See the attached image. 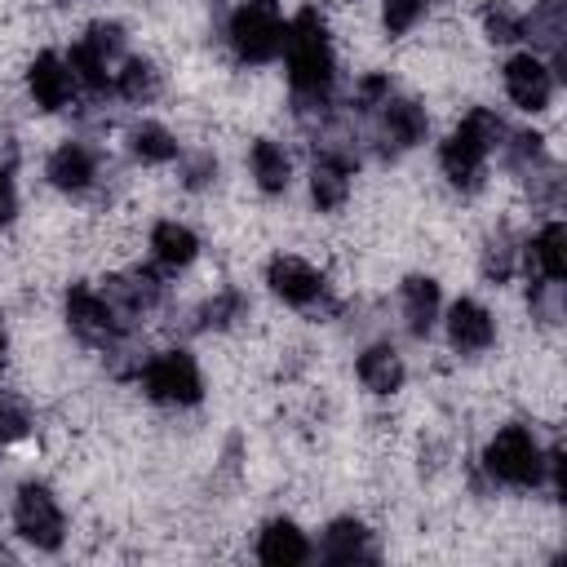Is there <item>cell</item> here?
I'll return each instance as SVG.
<instances>
[{
  "instance_id": "6da1fadb",
  "label": "cell",
  "mask_w": 567,
  "mask_h": 567,
  "mask_svg": "<svg viewBox=\"0 0 567 567\" xmlns=\"http://www.w3.org/2000/svg\"><path fill=\"white\" fill-rule=\"evenodd\" d=\"M284 53H288V84L292 93L310 106V102H328V89H332V44H328V31H323V18L315 9H301L292 22H288V40H284Z\"/></svg>"
},
{
  "instance_id": "7a4b0ae2",
  "label": "cell",
  "mask_w": 567,
  "mask_h": 567,
  "mask_svg": "<svg viewBox=\"0 0 567 567\" xmlns=\"http://www.w3.org/2000/svg\"><path fill=\"white\" fill-rule=\"evenodd\" d=\"M496 142H501V120H496L487 106H474V111L452 128V137H447L443 151H439L443 173H447L456 186H474V182L483 177V164H487V155L496 151Z\"/></svg>"
},
{
  "instance_id": "3957f363",
  "label": "cell",
  "mask_w": 567,
  "mask_h": 567,
  "mask_svg": "<svg viewBox=\"0 0 567 567\" xmlns=\"http://www.w3.org/2000/svg\"><path fill=\"white\" fill-rule=\"evenodd\" d=\"M230 44L244 62H275L284 53V40H288V18L275 0H244L235 13H230Z\"/></svg>"
},
{
  "instance_id": "277c9868",
  "label": "cell",
  "mask_w": 567,
  "mask_h": 567,
  "mask_svg": "<svg viewBox=\"0 0 567 567\" xmlns=\"http://www.w3.org/2000/svg\"><path fill=\"white\" fill-rule=\"evenodd\" d=\"M483 465L496 483H509V487H536L540 474H545V452L536 447L532 430L523 425H505L492 434V443L483 447Z\"/></svg>"
},
{
  "instance_id": "5b68a950",
  "label": "cell",
  "mask_w": 567,
  "mask_h": 567,
  "mask_svg": "<svg viewBox=\"0 0 567 567\" xmlns=\"http://www.w3.org/2000/svg\"><path fill=\"white\" fill-rule=\"evenodd\" d=\"M142 390L155 399V403H195L204 394V381H199V368L186 350H164L155 359L142 363Z\"/></svg>"
},
{
  "instance_id": "8992f818",
  "label": "cell",
  "mask_w": 567,
  "mask_h": 567,
  "mask_svg": "<svg viewBox=\"0 0 567 567\" xmlns=\"http://www.w3.org/2000/svg\"><path fill=\"white\" fill-rule=\"evenodd\" d=\"M66 323H71L75 337H84L93 346H111L120 337V328H124V315L115 310V301L106 292L75 284L66 292Z\"/></svg>"
},
{
  "instance_id": "52a82bcc",
  "label": "cell",
  "mask_w": 567,
  "mask_h": 567,
  "mask_svg": "<svg viewBox=\"0 0 567 567\" xmlns=\"http://www.w3.org/2000/svg\"><path fill=\"white\" fill-rule=\"evenodd\" d=\"M13 523H18L22 540H31L35 549H58V545H62V509H58L53 492L40 487V483H27V487L18 492Z\"/></svg>"
},
{
  "instance_id": "ba28073f",
  "label": "cell",
  "mask_w": 567,
  "mask_h": 567,
  "mask_svg": "<svg viewBox=\"0 0 567 567\" xmlns=\"http://www.w3.org/2000/svg\"><path fill=\"white\" fill-rule=\"evenodd\" d=\"M505 93L523 111H545L554 97V71L536 53H514L505 62Z\"/></svg>"
},
{
  "instance_id": "9c48e42d",
  "label": "cell",
  "mask_w": 567,
  "mask_h": 567,
  "mask_svg": "<svg viewBox=\"0 0 567 567\" xmlns=\"http://www.w3.org/2000/svg\"><path fill=\"white\" fill-rule=\"evenodd\" d=\"M27 89L35 97L40 111H62L71 97H75V75H71V62L58 58V53H40L27 71Z\"/></svg>"
},
{
  "instance_id": "30bf717a",
  "label": "cell",
  "mask_w": 567,
  "mask_h": 567,
  "mask_svg": "<svg viewBox=\"0 0 567 567\" xmlns=\"http://www.w3.org/2000/svg\"><path fill=\"white\" fill-rule=\"evenodd\" d=\"M266 279H270V288H275V297L292 301V306H310V301L323 292L319 270H315L306 257H297V252L275 257V261H270V270H266Z\"/></svg>"
},
{
  "instance_id": "8fae6325",
  "label": "cell",
  "mask_w": 567,
  "mask_h": 567,
  "mask_svg": "<svg viewBox=\"0 0 567 567\" xmlns=\"http://www.w3.org/2000/svg\"><path fill=\"white\" fill-rule=\"evenodd\" d=\"M492 337H496V323H492V315L478 306V301H456L452 310H447V341H452V350H461V354H478V350H487L492 346Z\"/></svg>"
},
{
  "instance_id": "7c38bea8",
  "label": "cell",
  "mask_w": 567,
  "mask_h": 567,
  "mask_svg": "<svg viewBox=\"0 0 567 567\" xmlns=\"http://www.w3.org/2000/svg\"><path fill=\"white\" fill-rule=\"evenodd\" d=\"M563 35H567V9H563V0H540L523 18V40H532V49L536 53H549L554 62H563Z\"/></svg>"
},
{
  "instance_id": "4fadbf2b",
  "label": "cell",
  "mask_w": 567,
  "mask_h": 567,
  "mask_svg": "<svg viewBox=\"0 0 567 567\" xmlns=\"http://www.w3.org/2000/svg\"><path fill=\"white\" fill-rule=\"evenodd\" d=\"M425 137V111L408 97H385L381 106V142L385 151H408Z\"/></svg>"
},
{
  "instance_id": "5bb4252c",
  "label": "cell",
  "mask_w": 567,
  "mask_h": 567,
  "mask_svg": "<svg viewBox=\"0 0 567 567\" xmlns=\"http://www.w3.org/2000/svg\"><path fill=\"white\" fill-rule=\"evenodd\" d=\"M257 558H261L266 567H297V563L310 558V540H306V532H297V523L275 518V523L261 532V540H257Z\"/></svg>"
},
{
  "instance_id": "9a60e30c",
  "label": "cell",
  "mask_w": 567,
  "mask_h": 567,
  "mask_svg": "<svg viewBox=\"0 0 567 567\" xmlns=\"http://www.w3.org/2000/svg\"><path fill=\"white\" fill-rule=\"evenodd\" d=\"M350 155H341V151H323L319 155V164H315V173H310V195H315V204L328 213V208H341L346 204V195H350Z\"/></svg>"
},
{
  "instance_id": "2e32d148",
  "label": "cell",
  "mask_w": 567,
  "mask_h": 567,
  "mask_svg": "<svg viewBox=\"0 0 567 567\" xmlns=\"http://www.w3.org/2000/svg\"><path fill=\"white\" fill-rule=\"evenodd\" d=\"M527 266H532L536 279H545V284H558V279L567 275V230H563V221L540 226V235H536L532 248H527Z\"/></svg>"
},
{
  "instance_id": "e0dca14e",
  "label": "cell",
  "mask_w": 567,
  "mask_h": 567,
  "mask_svg": "<svg viewBox=\"0 0 567 567\" xmlns=\"http://www.w3.org/2000/svg\"><path fill=\"white\" fill-rule=\"evenodd\" d=\"M354 372H359L363 390H372V394H394L403 385V359L394 354V346H368L359 354Z\"/></svg>"
},
{
  "instance_id": "ac0fdd59",
  "label": "cell",
  "mask_w": 567,
  "mask_h": 567,
  "mask_svg": "<svg viewBox=\"0 0 567 567\" xmlns=\"http://www.w3.org/2000/svg\"><path fill=\"white\" fill-rule=\"evenodd\" d=\"M93 151L80 146V142H62L53 155H49V182L58 190H84L93 182Z\"/></svg>"
},
{
  "instance_id": "d6986e66",
  "label": "cell",
  "mask_w": 567,
  "mask_h": 567,
  "mask_svg": "<svg viewBox=\"0 0 567 567\" xmlns=\"http://www.w3.org/2000/svg\"><path fill=\"white\" fill-rule=\"evenodd\" d=\"M248 168H252V177H257V186H261L266 195L288 190L292 164H288V151H284L279 142H270V137L252 142V151H248Z\"/></svg>"
},
{
  "instance_id": "ffe728a7",
  "label": "cell",
  "mask_w": 567,
  "mask_h": 567,
  "mask_svg": "<svg viewBox=\"0 0 567 567\" xmlns=\"http://www.w3.org/2000/svg\"><path fill=\"white\" fill-rule=\"evenodd\" d=\"M403 319H408V332L412 337H425L439 319V284L434 279H408L403 284Z\"/></svg>"
},
{
  "instance_id": "44dd1931",
  "label": "cell",
  "mask_w": 567,
  "mask_h": 567,
  "mask_svg": "<svg viewBox=\"0 0 567 567\" xmlns=\"http://www.w3.org/2000/svg\"><path fill=\"white\" fill-rule=\"evenodd\" d=\"M151 252H155L159 266H186V261H195L199 239H195V230L182 226V221H159V226L151 230Z\"/></svg>"
},
{
  "instance_id": "7402d4cb",
  "label": "cell",
  "mask_w": 567,
  "mask_h": 567,
  "mask_svg": "<svg viewBox=\"0 0 567 567\" xmlns=\"http://www.w3.org/2000/svg\"><path fill=\"white\" fill-rule=\"evenodd\" d=\"M319 554H323L328 563H354V558H368V532H363L354 518H337V523L323 532Z\"/></svg>"
},
{
  "instance_id": "603a6c76",
  "label": "cell",
  "mask_w": 567,
  "mask_h": 567,
  "mask_svg": "<svg viewBox=\"0 0 567 567\" xmlns=\"http://www.w3.org/2000/svg\"><path fill=\"white\" fill-rule=\"evenodd\" d=\"M133 155L146 164H168V159H177V137L164 124H137L133 128Z\"/></svg>"
},
{
  "instance_id": "cb8c5ba5",
  "label": "cell",
  "mask_w": 567,
  "mask_h": 567,
  "mask_svg": "<svg viewBox=\"0 0 567 567\" xmlns=\"http://www.w3.org/2000/svg\"><path fill=\"white\" fill-rule=\"evenodd\" d=\"M111 84H115V93H120L124 102H151L155 89H159V75H155L146 62H124V66L111 75Z\"/></svg>"
},
{
  "instance_id": "d4e9b609",
  "label": "cell",
  "mask_w": 567,
  "mask_h": 567,
  "mask_svg": "<svg viewBox=\"0 0 567 567\" xmlns=\"http://www.w3.org/2000/svg\"><path fill=\"white\" fill-rule=\"evenodd\" d=\"M483 27H487V40H496V44L523 40V13L505 9V4H492V9L483 13Z\"/></svg>"
},
{
  "instance_id": "484cf974",
  "label": "cell",
  "mask_w": 567,
  "mask_h": 567,
  "mask_svg": "<svg viewBox=\"0 0 567 567\" xmlns=\"http://www.w3.org/2000/svg\"><path fill=\"white\" fill-rule=\"evenodd\" d=\"M27 425H31L27 408H22L18 399L0 394V443H13V439H22V434H27Z\"/></svg>"
},
{
  "instance_id": "4316f807",
  "label": "cell",
  "mask_w": 567,
  "mask_h": 567,
  "mask_svg": "<svg viewBox=\"0 0 567 567\" xmlns=\"http://www.w3.org/2000/svg\"><path fill=\"white\" fill-rule=\"evenodd\" d=\"M514 252H518V248H514L509 239H496V244L487 248V257H483V275L496 279V284H505V279L514 275Z\"/></svg>"
},
{
  "instance_id": "83f0119b",
  "label": "cell",
  "mask_w": 567,
  "mask_h": 567,
  "mask_svg": "<svg viewBox=\"0 0 567 567\" xmlns=\"http://www.w3.org/2000/svg\"><path fill=\"white\" fill-rule=\"evenodd\" d=\"M390 97V80L385 75H363L359 80V93H354V106L359 111H381Z\"/></svg>"
},
{
  "instance_id": "f1b7e54d",
  "label": "cell",
  "mask_w": 567,
  "mask_h": 567,
  "mask_svg": "<svg viewBox=\"0 0 567 567\" xmlns=\"http://www.w3.org/2000/svg\"><path fill=\"white\" fill-rule=\"evenodd\" d=\"M421 9H425V0H385V27L399 35L421 18Z\"/></svg>"
},
{
  "instance_id": "f546056e",
  "label": "cell",
  "mask_w": 567,
  "mask_h": 567,
  "mask_svg": "<svg viewBox=\"0 0 567 567\" xmlns=\"http://www.w3.org/2000/svg\"><path fill=\"white\" fill-rule=\"evenodd\" d=\"M13 208H18V195H13V182H9V173L0 168V230L9 226V217H13Z\"/></svg>"
},
{
  "instance_id": "4dcf8cb0",
  "label": "cell",
  "mask_w": 567,
  "mask_h": 567,
  "mask_svg": "<svg viewBox=\"0 0 567 567\" xmlns=\"http://www.w3.org/2000/svg\"><path fill=\"white\" fill-rule=\"evenodd\" d=\"M4 350H9V341H4V328H0V363H4Z\"/></svg>"
}]
</instances>
